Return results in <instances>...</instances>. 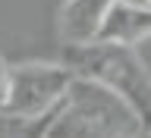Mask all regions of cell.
<instances>
[{"label":"cell","mask_w":151,"mask_h":138,"mask_svg":"<svg viewBox=\"0 0 151 138\" xmlns=\"http://www.w3.org/2000/svg\"><path fill=\"white\" fill-rule=\"evenodd\" d=\"M6 91H9V63L0 56V116H3V107H6Z\"/></svg>","instance_id":"cell-7"},{"label":"cell","mask_w":151,"mask_h":138,"mask_svg":"<svg viewBox=\"0 0 151 138\" xmlns=\"http://www.w3.org/2000/svg\"><path fill=\"white\" fill-rule=\"evenodd\" d=\"M145 3H148V6H151V0H145Z\"/></svg>","instance_id":"cell-10"},{"label":"cell","mask_w":151,"mask_h":138,"mask_svg":"<svg viewBox=\"0 0 151 138\" xmlns=\"http://www.w3.org/2000/svg\"><path fill=\"white\" fill-rule=\"evenodd\" d=\"M110 0H66L60 9V38L66 47L91 44L101 35Z\"/></svg>","instance_id":"cell-4"},{"label":"cell","mask_w":151,"mask_h":138,"mask_svg":"<svg viewBox=\"0 0 151 138\" xmlns=\"http://www.w3.org/2000/svg\"><path fill=\"white\" fill-rule=\"evenodd\" d=\"M47 122H50V113H47V116H41V119L22 122V132H16L13 138H44V135H47Z\"/></svg>","instance_id":"cell-6"},{"label":"cell","mask_w":151,"mask_h":138,"mask_svg":"<svg viewBox=\"0 0 151 138\" xmlns=\"http://www.w3.org/2000/svg\"><path fill=\"white\" fill-rule=\"evenodd\" d=\"M60 63L76 75L113 91L135 116L142 129L151 132V69L135 47L91 41L79 47H63Z\"/></svg>","instance_id":"cell-1"},{"label":"cell","mask_w":151,"mask_h":138,"mask_svg":"<svg viewBox=\"0 0 151 138\" xmlns=\"http://www.w3.org/2000/svg\"><path fill=\"white\" fill-rule=\"evenodd\" d=\"M110 3H123V6H148L145 0H110Z\"/></svg>","instance_id":"cell-8"},{"label":"cell","mask_w":151,"mask_h":138,"mask_svg":"<svg viewBox=\"0 0 151 138\" xmlns=\"http://www.w3.org/2000/svg\"><path fill=\"white\" fill-rule=\"evenodd\" d=\"M73 72L63 63H19L9 66V91L3 116L16 122H32L57 110Z\"/></svg>","instance_id":"cell-3"},{"label":"cell","mask_w":151,"mask_h":138,"mask_svg":"<svg viewBox=\"0 0 151 138\" xmlns=\"http://www.w3.org/2000/svg\"><path fill=\"white\" fill-rule=\"evenodd\" d=\"M139 132V116L113 91L73 75L63 101L50 113L44 138H135Z\"/></svg>","instance_id":"cell-2"},{"label":"cell","mask_w":151,"mask_h":138,"mask_svg":"<svg viewBox=\"0 0 151 138\" xmlns=\"http://www.w3.org/2000/svg\"><path fill=\"white\" fill-rule=\"evenodd\" d=\"M145 38H151V6H123V3H110L98 41L135 47L139 41H145Z\"/></svg>","instance_id":"cell-5"},{"label":"cell","mask_w":151,"mask_h":138,"mask_svg":"<svg viewBox=\"0 0 151 138\" xmlns=\"http://www.w3.org/2000/svg\"><path fill=\"white\" fill-rule=\"evenodd\" d=\"M135 138H151V132H145V129H142V132H139Z\"/></svg>","instance_id":"cell-9"}]
</instances>
